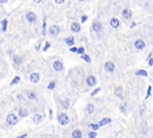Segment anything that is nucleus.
<instances>
[{
  "instance_id": "37",
  "label": "nucleus",
  "mask_w": 153,
  "mask_h": 138,
  "mask_svg": "<svg viewBox=\"0 0 153 138\" xmlns=\"http://www.w3.org/2000/svg\"><path fill=\"white\" fill-rule=\"evenodd\" d=\"M70 51L73 53H76L78 52V47H75V46H71V47L70 48Z\"/></svg>"
},
{
  "instance_id": "15",
  "label": "nucleus",
  "mask_w": 153,
  "mask_h": 138,
  "mask_svg": "<svg viewBox=\"0 0 153 138\" xmlns=\"http://www.w3.org/2000/svg\"><path fill=\"white\" fill-rule=\"evenodd\" d=\"M71 137L73 138H83V133L80 129H75L71 132Z\"/></svg>"
},
{
  "instance_id": "2",
  "label": "nucleus",
  "mask_w": 153,
  "mask_h": 138,
  "mask_svg": "<svg viewBox=\"0 0 153 138\" xmlns=\"http://www.w3.org/2000/svg\"><path fill=\"white\" fill-rule=\"evenodd\" d=\"M57 121L61 126H66L70 124V117L65 113H61L57 116Z\"/></svg>"
},
{
  "instance_id": "41",
  "label": "nucleus",
  "mask_w": 153,
  "mask_h": 138,
  "mask_svg": "<svg viewBox=\"0 0 153 138\" xmlns=\"http://www.w3.org/2000/svg\"><path fill=\"white\" fill-rule=\"evenodd\" d=\"M148 66H153V57H151L150 60H148Z\"/></svg>"
},
{
  "instance_id": "22",
  "label": "nucleus",
  "mask_w": 153,
  "mask_h": 138,
  "mask_svg": "<svg viewBox=\"0 0 153 138\" xmlns=\"http://www.w3.org/2000/svg\"><path fill=\"white\" fill-rule=\"evenodd\" d=\"M88 127L91 128V129H92V131H97V130H99L101 128L99 123H92V124H89Z\"/></svg>"
},
{
  "instance_id": "18",
  "label": "nucleus",
  "mask_w": 153,
  "mask_h": 138,
  "mask_svg": "<svg viewBox=\"0 0 153 138\" xmlns=\"http://www.w3.org/2000/svg\"><path fill=\"white\" fill-rule=\"evenodd\" d=\"M27 97L29 98L30 100H36L37 99V93L35 91H29L27 93Z\"/></svg>"
},
{
  "instance_id": "36",
  "label": "nucleus",
  "mask_w": 153,
  "mask_h": 138,
  "mask_svg": "<svg viewBox=\"0 0 153 138\" xmlns=\"http://www.w3.org/2000/svg\"><path fill=\"white\" fill-rule=\"evenodd\" d=\"M76 53L82 55V54L85 53V48H84V47H79L78 48V52H76Z\"/></svg>"
},
{
  "instance_id": "38",
  "label": "nucleus",
  "mask_w": 153,
  "mask_h": 138,
  "mask_svg": "<svg viewBox=\"0 0 153 138\" xmlns=\"http://www.w3.org/2000/svg\"><path fill=\"white\" fill-rule=\"evenodd\" d=\"M87 19H88L87 16H82V18H81V23H82V24L86 23V22H87Z\"/></svg>"
},
{
  "instance_id": "46",
  "label": "nucleus",
  "mask_w": 153,
  "mask_h": 138,
  "mask_svg": "<svg viewBox=\"0 0 153 138\" xmlns=\"http://www.w3.org/2000/svg\"><path fill=\"white\" fill-rule=\"evenodd\" d=\"M33 1L35 2V3H37V4H38V3H41V2L43 1V0H33Z\"/></svg>"
},
{
  "instance_id": "6",
  "label": "nucleus",
  "mask_w": 153,
  "mask_h": 138,
  "mask_svg": "<svg viewBox=\"0 0 153 138\" xmlns=\"http://www.w3.org/2000/svg\"><path fill=\"white\" fill-rule=\"evenodd\" d=\"M49 34H50L51 36H57L59 34V32H60V30H59V27L56 26V25H52V26L49 28Z\"/></svg>"
},
{
  "instance_id": "17",
  "label": "nucleus",
  "mask_w": 153,
  "mask_h": 138,
  "mask_svg": "<svg viewBox=\"0 0 153 138\" xmlns=\"http://www.w3.org/2000/svg\"><path fill=\"white\" fill-rule=\"evenodd\" d=\"M94 110H95V107L93 103H88V104L86 105V113H87V114H89V115L93 114Z\"/></svg>"
},
{
  "instance_id": "20",
  "label": "nucleus",
  "mask_w": 153,
  "mask_h": 138,
  "mask_svg": "<svg viewBox=\"0 0 153 138\" xmlns=\"http://www.w3.org/2000/svg\"><path fill=\"white\" fill-rule=\"evenodd\" d=\"M111 122H112V120L110 119V118H103V119L99 122V124H100L101 127H103V126H105V125H107V124H110Z\"/></svg>"
},
{
  "instance_id": "7",
  "label": "nucleus",
  "mask_w": 153,
  "mask_h": 138,
  "mask_svg": "<svg viewBox=\"0 0 153 138\" xmlns=\"http://www.w3.org/2000/svg\"><path fill=\"white\" fill-rule=\"evenodd\" d=\"M40 74L37 73V72H34L32 73L31 75H30V81H31L32 83H34V84H36V83H38L39 81H40Z\"/></svg>"
},
{
  "instance_id": "26",
  "label": "nucleus",
  "mask_w": 153,
  "mask_h": 138,
  "mask_svg": "<svg viewBox=\"0 0 153 138\" xmlns=\"http://www.w3.org/2000/svg\"><path fill=\"white\" fill-rule=\"evenodd\" d=\"M19 81H21V76H16L13 79H12V81L10 82V86H12V85H16L18 83H19Z\"/></svg>"
},
{
  "instance_id": "39",
  "label": "nucleus",
  "mask_w": 153,
  "mask_h": 138,
  "mask_svg": "<svg viewBox=\"0 0 153 138\" xmlns=\"http://www.w3.org/2000/svg\"><path fill=\"white\" fill-rule=\"evenodd\" d=\"M29 136V134L28 133H25V134H22V135H19V136H18V137H16V138H27Z\"/></svg>"
},
{
  "instance_id": "31",
  "label": "nucleus",
  "mask_w": 153,
  "mask_h": 138,
  "mask_svg": "<svg viewBox=\"0 0 153 138\" xmlns=\"http://www.w3.org/2000/svg\"><path fill=\"white\" fill-rule=\"evenodd\" d=\"M42 35H46V19H43V26H42Z\"/></svg>"
},
{
  "instance_id": "30",
  "label": "nucleus",
  "mask_w": 153,
  "mask_h": 138,
  "mask_svg": "<svg viewBox=\"0 0 153 138\" xmlns=\"http://www.w3.org/2000/svg\"><path fill=\"white\" fill-rule=\"evenodd\" d=\"M120 110L123 113V114H126V113H127V110H128V108H127V104H125V103H123V104H120Z\"/></svg>"
},
{
  "instance_id": "27",
  "label": "nucleus",
  "mask_w": 153,
  "mask_h": 138,
  "mask_svg": "<svg viewBox=\"0 0 153 138\" xmlns=\"http://www.w3.org/2000/svg\"><path fill=\"white\" fill-rule=\"evenodd\" d=\"M81 57H82V60H85L87 63H91V61H92V60H91V57H90V56H89L88 54H86V53L82 54V55H81Z\"/></svg>"
},
{
  "instance_id": "19",
  "label": "nucleus",
  "mask_w": 153,
  "mask_h": 138,
  "mask_svg": "<svg viewBox=\"0 0 153 138\" xmlns=\"http://www.w3.org/2000/svg\"><path fill=\"white\" fill-rule=\"evenodd\" d=\"M135 75L138 76V77H148V73L146 70H138L135 73Z\"/></svg>"
},
{
  "instance_id": "23",
  "label": "nucleus",
  "mask_w": 153,
  "mask_h": 138,
  "mask_svg": "<svg viewBox=\"0 0 153 138\" xmlns=\"http://www.w3.org/2000/svg\"><path fill=\"white\" fill-rule=\"evenodd\" d=\"M7 24H8V22H7L6 19H2V22H1V30H2V32H6V30H7Z\"/></svg>"
},
{
  "instance_id": "48",
  "label": "nucleus",
  "mask_w": 153,
  "mask_h": 138,
  "mask_svg": "<svg viewBox=\"0 0 153 138\" xmlns=\"http://www.w3.org/2000/svg\"><path fill=\"white\" fill-rule=\"evenodd\" d=\"M79 1H81V2H83V1H85V0H79Z\"/></svg>"
},
{
  "instance_id": "9",
  "label": "nucleus",
  "mask_w": 153,
  "mask_h": 138,
  "mask_svg": "<svg viewBox=\"0 0 153 138\" xmlns=\"http://www.w3.org/2000/svg\"><path fill=\"white\" fill-rule=\"evenodd\" d=\"M122 16L125 19H130L133 16V12L130 8H125L122 12Z\"/></svg>"
},
{
  "instance_id": "42",
  "label": "nucleus",
  "mask_w": 153,
  "mask_h": 138,
  "mask_svg": "<svg viewBox=\"0 0 153 138\" xmlns=\"http://www.w3.org/2000/svg\"><path fill=\"white\" fill-rule=\"evenodd\" d=\"M52 114H53V110H51V108H50V110H49V119H50V120H52Z\"/></svg>"
},
{
  "instance_id": "35",
  "label": "nucleus",
  "mask_w": 153,
  "mask_h": 138,
  "mask_svg": "<svg viewBox=\"0 0 153 138\" xmlns=\"http://www.w3.org/2000/svg\"><path fill=\"white\" fill-rule=\"evenodd\" d=\"M50 46H51V44H50V42H46L45 43V45H44V47H43V51H47L49 48H50Z\"/></svg>"
},
{
  "instance_id": "47",
  "label": "nucleus",
  "mask_w": 153,
  "mask_h": 138,
  "mask_svg": "<svg viewBox=\"0 0 153 138\" xmlns=\"http://www.w3.org/2000/svg\"><path fill=\"white\" fill-rule=\"evenodd\" d=\"M151 57H152V53H150L149 55H148V57H147V60H150Z\"/></svg>"
},
{
  "instance_id": "45",
  "label": "nucleus",
  "mask_w": 153,
  "mask_h": 138,
  "mask_svg": "<svg viewBox=\"0 0 153 138\" xmlns=\"http://www.w3.org/2000/svg\"><path fill=\"white\" fill-rule=\"evenodd\" d=\"M7 1H8V0H0V3H1V4H5V3H7Z\"/></svg>"
},
{
  "instance_id": "34",
  "label": "nucleus",
  "mask_w": 153,
  "mask_h": 138,
  "mask_svg": "<svg viewBox=\"0 0 153 138\" xmlns=\"http://www.w3.org/2000/svg\"><path fill=\"white\" fill-rule=\"evenodd\" d=\"M101 91V88L100 87H98V88H96V89H94L91 92V96H95V95H97L98 93H99Z\"/></svg>"
},
{
  "instance_id": "16",
  "label": "nucleus",
  "mask_w": 153,
  "mask_h": 138,
  "mask_svg": "<svg viewBox=\"0 0 153 138\" xmlns=\"http://www.w3.org/2000/svg\"><path fill=\"white\" fill-rule=\"evenodd\" d=\"M92 29L96 33H99V32H101V30H102V25H101V23H99V22H96V23L93 24Z\"/></svg>"
},
{
  "instance_id": "25",
  "label": "nucleus",
  "mask_w": 153,
  "mask_h": 138,
  "mask_svg": "<svg viewBox=\"0 0 153 138\" xmlns=\"http://www.w3.org/2000/svg\"><path fill=\"white\" fill-rule=\"evenodd\" d=\"M114 95L117 96V97H122L123 95V89L122 87H117L114 89Z\"/></svg>"
},
{
  "instance_id": "10",
  "label": "nucleus",
  "mask_w": 153,
  "mask_h": 138,
  "mask_svg": "<svg viewBox=\"0 0 153 138\" xmlns=\"http://www.w3.org/2000/svg\"><path fill=\"white\" fill-rule=\"evenodd\" d=\"M26 19H27V21H28L29 23H35L36 19H37V16H36V14L34 13L33 11H30V12L27 13Z\"/></svg>"
},
{
  "instance_id": "44",
  "label": "nucleus",
  "mask_w": 153,
  "mask_h": 138,
  "mask_svg": "<svg viewBox=\"0 0 153 138\" xmlns=\"http://www.w3.org/2000/svg\"><path fill=\"white\" fill-rule=\"evenodd\" d=\"M136 25H137V24H136L135 22H133L132 25H131V26H130V28H131V29H133V28H134V27H136Z\"/></svg>"
},
{
  "instance_id": "1",
  "label": "nucleus",
  "mask_w": 153,
  "mask_h": 138,
  "mask_svg": "<svg viewBox=\"0 0 153 138\" xmlns=\"http://www.w3.org/2000/svg\"><path fill=\"white\" fill-rule=\"evenodd\" d=\"M19 117L16 116V114H9L7 115L6 119H5V122H6V125H8V126H16V124L19 123Z\"/></svg>"
},
{
  "instance_id": "43",
  "label": "nucleus",
  "mask_w": 153,
  "mask_h": 138,
  "mask_svg": "<svg viewBox=\"0 0 153 138\" xmlns=\"http://www.w3.org/2000/svg\"><path fill=\"white\" fill-rule=\"evenodd\" d=\"M40 47H41V42H39L38 44H37V45L35 46V49H36V50L37 51H38L39 50V49H40Z\"/></svg>"
},
{
  "instance_id": "33",
  "label": "nucleus",
  "mask_w": 153,
  "mask_h": 138,
  "mask_svg": "<svg viewBox=\"0 0 153 138\" xmlns=\"http://www.w3.org/2000/svg\"><path fill=\"white\" fill-rule=\"evenodd\" d=\"M97 136V132L96 131H91L88 133V138H96Z\"/></svg>"
},
{
  "instance_id": "11",
  "label": "nucleus",
  "mask_w": 153,
  "mask_h": 138,
  "mask_svg": "<svg viewBox=\"0 0 153 138\" xmlns=\"http://www.w3.org/2000/svg\"><path fill=\"white\" fill-rule=\"evenodd\" d=\"M19 117L21 118V119H23V118H26V117H28L29 116V110H27V108H25V107H21L19 110Z\"/></svg>"
},
{
  "instance_id": "28",
  "label": "nucleus",
  "mask_w": 153,
  "mask_h": 138,
  "mask_svg": "<svg viewBox=\"0 0 153 138\" xmlns=\"http://www.w3.org/2000/svg\"><path fill=\"white\" fill-rule=\"evenodd\" d=\"M70 103H71L70 99H68V98H66V99L61 101V105H62L63 108H68V107H70Z\"/></svg>"
},
{
  "instance_id": "12",
  "label": "nucleus",
  "mask_w": 153,
  "mask_h": 138,
  "mask_svg": "<svg viewBox=\"0 0 153 138\" xmlns=\"http://www.w3.org/2000/svg\"><path fill=\"white\" fill-rule=\"evenodd\" d=\"M110 27L113 29H117L118 27H120V19H117V18H112L111 19H110Z\"/></svg>"
},
{
  "instance_id": "29",
  "label": "nucleus",
  "mask_w": 153,
  "mask_h": 138,
  "mask_svg": "<svg viewBox=\"0 0 153 138\" xmlns=\"http://www.w3.org/2000/svg\"><path fill=\"white\" fill-rule=\"evenodd\" d=\"M55 87H56V83L54 82V81H51L47 86V89L48 90H53V89H55Z\"/></svg>"
},
{
  "instance_id": "5",
  "label": "nucleus",
  "mask_w": 153,
  "mask_h": 138,
  "mask_svg": "<svg viewBox=\"0 0 153 138\" xmlns=\"http://www.w3.org/2000/svg\"><path fill=\"white\" fill-rule=\"evenodd\" d=\"M134 46L137 50H143V49L145 48V46H146V44H145V42L142 40V39H138V40L135 41Z\"/></svg>"
},
{
  "instance_id": "4",
  "label": "nucleus",
  "mask_w": 153,
  "mask_h": 138,
  "mask_svg": "<svg viewBox=\"0 0 153 138\" xmlns=\"http://www.w3.org/2000/svg\"><path fill=\"white\" fill-rule=\"evenodd\" d=\"M104 70L107 73H113L115 70V66L112 61H106L104 63Z\"/></svg>"
},
{
  "instance_id": "21",
  "label": "nucleus",
  "mask_w": 153,
  "mask_h": 138,
  "mask_svg": "<svg viewBox=\"0 0 153 138\" xmlns=\"http://www.w3.org/2000/svg\"><path fill=\"white\" fill-rule=\"evenodd\" d=\"M65 44L68 46H74V44H75V38L74 37H68V38H65Z\"/></svg>"
},
{
  "instance_id": "32",
  "label": "nucleus",
  "mask_w": 153,
  "mask_h": 138,
  "mask_svg": "<svg viewBox=\"0 0 153 138\" xmlns=\"http://www.w3.org/2000/svg\"><path fill=\"white\" fill-rule=\"evenodd\" d=\"M151 92H152V87L151 86H148V89H147V93H146V99H148V98L151 96Z\"/></svg>"
},
{
  "instance_id": "8",
  "label": "nucleus",
  "mask_w": 153,
  "mask_h": 138,
  "mask_svg": "<svg viewBox=\"0 0 153 138\" xmlns=\"http://www.w3.org/2000/svg\"><path fill=\"white\" fill-rule=\"evenodd\" d=\"M86 83H87V85L89 87H94L96 84V78L93 75H90L86 79Z\"/></svg>"
},
{
  "instance_id": "24",
  "label": "nucleus",
  "mask_w": 153,
  "mask_h": 138,
  "mask_svg": "<svg viewBox=\"0 0 153 138\" xmlns=\"http://www.w3.org/2000/svg\"><path fill=\"white\" fill-rule=\"evenodd\" d=\"M12 60H13V63H14V65H21L22 63V57L21 56H19V55H14L13 57H12Z\"/></svg>"
},
{
  "instance_id": "40",
  "label": "nucleus",
  "mask_w": 153,
  "mask_h": 138,
  "mask_svg": "<svg viewBox=\"0 0 153 138\" xmlns=\"http://www.w3.org/2000/svg\"><path fill=\"white\" fill-rule=\"evenodd\" d=\"M65 0H54V2H55L56 4H62L65 3Z\"/></svg>"
},
{
  "instance_id": "13",
  "label": "nucleus",
  "mask_w": 153,
  "mask_h": 138,
  "mask_svg": "<svg viewBox=\"0 0 153 138\" xmlns=\"http://www.w3.org/2000/svg\"><path fill=\"white\" fill-rule=\"evenodd\" d=\"M71 32H74V33H79V32L81 31V24L79 23H73L71 25Z\"/></svg>"
},
{
  "instance_id": "3",
  "label": "nucleus",
  "mask_w": 153,
  "mask_h": 138,
  "mask_svg": "<svg viewBox=\"0 0 153 138\" xmlns=\"http://www.w3.org/2000/svg\"><path fill=\"white\" fill-rule=\"evenodd\" d=\"M52 66H53V69L56 71V72H62V71L65 70V66H63L62 61H60V60L53 61Z\"/></svg>"
},
{
  "instance_id": "14",
  "label": "nucleus",
  "mask_w": 153,
  "mask_h": 138,
  "mask_svg": "<svg viewBox=\"0 0 153 138\" xmlns=\"http://www.w3.org/2000/svg\"><path fill=\"white\" fill-rule=\"evenodd\" d=\"M43 121V116H42L41 114H36V115H34V117H33V122H34V124H40V123Z\"/></svg>"
}]
</instances>
